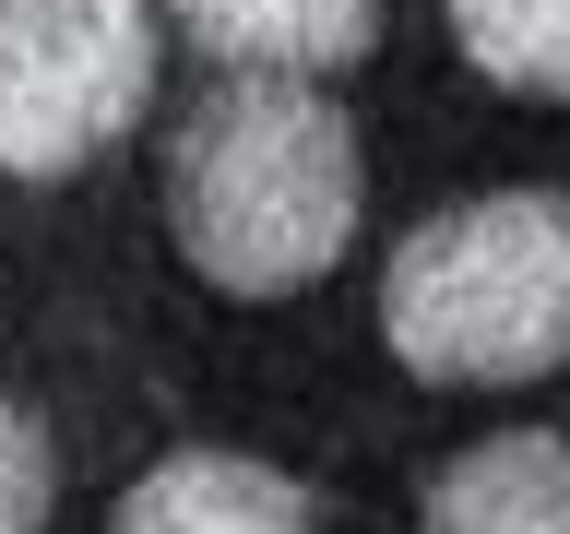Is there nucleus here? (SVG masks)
Segmentation results:
<instances>
[{"label": "nucleus", "mask_w": 570, "mask_h": 534, "mask_svg": "<svg viewBox=\"0 0 570 534\" xmlns=\"http://www.w3.org/2000/svg\"><path fill=\"white\" fill-rule=\"evenodd\" d=\"M48 523V439H36L24 404H0V534Z\"/></svg>", "instance_id": "8"}, {"label": "nucleus", "mask_w": 570, "mask_h": 534, "mask_svg": "<svg viewBox=\"0 0 570 534\" xmlns=\"http://www.w3.org/2000/svg\"><path fill=\"white\" fill-rule=\"evenodd\" d=\"M440 12H452V48L499 96L570 107V0H440Z\"/></svg>", "instance_id": "7"}, {"label": "nucleus", "mask_w": 570, "mask_h": 534, "mask_svg": "<svg viewBox=\"0 0 570 534\" xmlns=\"http://www.w3.org/2000/svg\"><path fill=\"white\" fill-rule=\"evenodd\" d=\"M107 534H309V498L262 475V463H226V452H167L119 498Z\"/></svg>", "instance_id": "5"}, {"label": "nucleus", "mask_w": 570, "mask_h": 534, "mask_svg": "<svg viewBox=\"0 0 570 534\" xmlns=\"http://www.w3.org/2000/svg\"><path fill=\"white\" fill-rule=\"evenodd\" d=\"M155 107V0H0V167L71 178Z\"/></svg>", "instance_id": "3"}, {"label": "nucleus", "mask_w": 570, "mask_h": 534, "mask_svg": "<svg viewBox=\"0 0 570 534\" xmlns=\"http://www.w3.org/2000/svg\"><path fill=\"white\" fill-rule=\"evenodd\" d=\"M167 24L226 71H333L381 36V0H167Z\"/></svg>", "instance_id": "4"}, {"label": "nucleus", "mask_w": 570, "mask_h": 534, "mask_svg": "<svg viewBox=\"0 0 570 534\" xmlns=\"http://www.w3.org/2000/svg\"><path fill=\"white\" fill-rule=\"evenodd\" d=\"M167 226L226 297H297L356 238V119L297 71H226L167 142Z\"/></svg>", "instance_id": "1"}, {"label": "nucleus", "mask_w": 570, "mask_h": 534, "mask_svg": "<svg viewBox=\"0 0 570 534\" xmlns=\"http://www.w3.org/2000/svg\"><path fill=\"white\" fill-rule=\"evenodd\" d=\"M381 333L416 380H534L570 356V202L488 190L463 214H428L381 274Z\"/></svg>", "instance_id": "2"}, {"label": "nucleus", "mask_w": 570, "mask_h": 534, "mask_svg": "<svg viewBox=\"0 0 570 534\" xmlns=\"http://www.w3.org/2000/svg\"><path fill=\"white\" fill-rule=\"evenodd\" d=\"M428 534H570V439H475L428 487Z\"/></svg>", "instance_id": "6"}]
</instances>
